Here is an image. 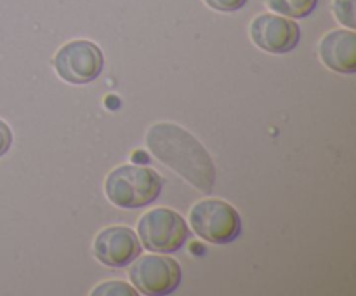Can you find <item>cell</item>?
I'll use <instances>...</instances> for the list:
<instances>
[{"label":"cell","instance_id":"obj_3","mask_svg":"<svg viewBox=\"0 0 356 296\" xmlns=\"http://www.w3.org/2000/svg\"><path fill=\"white\" fill-rule=\"evenodd\" d=\"M190 225L200 239L211 244H229L242 232L238 211L221 198L198 201L190 211Z\"/></svg>","mask_w":356,"mask_h":296},{"label":"cell","instance_id":"obj_2","mask_svg":"<svg viewBox=\"0 0 356 296\" xmlns=\"http://www.w3.org/2000/svg\"><path fill=\"white\" fill-rule=\"evenodd\" d=\"M163 180L155 169L146 166L115 167L104 181L108 201L122 209H139L152 204L162 194Z\"/></svg>","mask_w":356,"mask_h":296},{"label":"cell","instance_id":"obj_8","mask_svg":"<svg viewBox=\"0 0 356 296\" xmlns=\"http://www.w3.org/2000/svg\"><path fill=\"white\" fill-rule=\"evenodd\" d=\"M141 242L129 226H108L94 239V256L103 265L122 268L131 265L141 254Z\"/></svg>","mask_w":356,"mask_h":296},{"label":"cell","instance_id":"obj_13","mask_svg":"<svg viewBox=\"0 0 356 296\" xmlns=\"http://www.w3.org/2000/svg\"><path fill=\"white\" fill-rule=\"evenodd\" d=\"M205 3L219 13H235L245 6L247 0H205Z\"/></svg>","mask_w":356,"mask_h":296},{"label":"cell","instance_id":"obj_1","mask_svg":"<svg viewBox=\"0 0 356 296\" xmlns=\"http://www.w3.org/2000/svg\"><path fill=\"white\" fill-rule=\"evenodd\" d=\"M146 146L162 164L176 171L197 190H214L218 169L204 145L181 125L156 122L146 131Z\"/></svg>","mask_w":356,"mask_h":296},{"label":"cell","instance_id":"obj_7","mask_svg":"<svg viewBox=\"0 0 356 296\" xmlns=\"http://www.w3.org/2000/svg\"><path fill=\"white\" fill-rule=\"evenodd\" d=\"M250 38L263 51L285 54L301 40V28L291 17L277 14H259L250 23Z\"/></svg>","mask_w":356,"mask_h":296},{"label":"cell","instance_id":"obj_12","mask_svg":"<svg viewBox=\"0 0 356 296\" xmlns=\"http://www.w3.org/2000/svg\"><path fill=\"white\" fill-rule=\"evenodd\" d=\"M90 295L94 296H136L138 291L134 288L127 284V282L122 281H108L103 282V284L97 286L94 291H90Z\"/></svg>","mask_w":356,"mask_h":296},{"label":"cell","instance_id":"obj_6","mask_svg":"<svg viewBox=\"0 0 356 296\" xmlns=\"http://www.w3.org/2000/svg\"><path fill=\"white\" fill-rule=\"evenodd\" d=\"M129 277L141 295L165 296L179 288L183 272L176 260L160 253L136 260L129 270Z\"/></svg>","mask_w":356,"mask_h":296},{"label":"cell","instance_id":"obj_5","mask_svg":"<svg viewBox=\"0 0 356 296\" xmlns=\"http://www.w3.org/2000/svg\"><path fill=\"white\" fill-rule=\"evenodd\" d=\"M52 66L65 82L89 84L103 72L104 56L94 42L72 40L56 52Z\"/></svg>","mask_w":356,"mask_h":296},{"label":"cell","instance_id":"obj_14","mask_svg":"<svg viewBox=\"0 0 356 296\" xmlns=\"http://www.w3.org/2000/svg\"><path fill=\"white\" fill-rule=\"evenodd\" d=\"M13 145V131L3 120H0V157L6 155Z\"/></svg>","mask_w":356,"mask_h":296},{"label":"cell","instance_id":"obj_10","mask_svg":"<svg viewBox=\"0 0 356 296\" xmlns=\"http://www.w3.org/2000/svg\"><path fill=\"white\" fill-rule=\"evenodd\" d=\"M268 9L285 17H306L316 9L318 0H264Z\"/></svg>","mask_w":356,"mask_h":296},{"label":"cell","instance_id":"obj_4","mask_svg":"<svg viewBox=\"0 0 356 296\" xmlns=\"http://www.w3.org/2000/svg\"><path fill=\"white\" fill-rule=\"evenodd\" d=\"M138 233L148 251L176 253L186 244L190 228L179 212L169 208H155L139 218Z\"/></svg>","mask_w":356,"mask_h":296},{"label":"cell","instance_id":"obj_9","mask_svg":"<svg viewBox=\"0 0 356 296\" xmlns=\"http://www.w3.org/2000/svg\"><path fill=\"white\" fill-rule=\"evenodd\" d=\"M322 61L337 73L356 72V35L351 30H334L320 40Z\"/></svg>","mask_w":356,"mask_h":296},{"label":"cell","instance_id":"obj_11","mask_svg":"<svg viewBox=\"0 0 356 296\" xmlns=\"http://www.w3.org/2000/svg\"><path fill=\"white\" fill-rule=\"evenodd\" d=\"M332 10L336 20L341 24L348 26L350 30L356 28V17H355V0H334Z\"/></svg>","mask_w":356,"mask_h":296}]
</instances>
